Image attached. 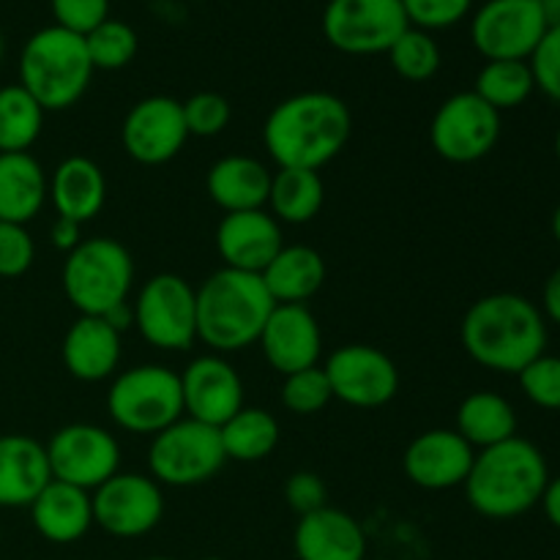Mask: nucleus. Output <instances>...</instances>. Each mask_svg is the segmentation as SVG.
I'll use <instances>...</instances> for the list:
<instances>
[{
	"mask_svg": "<svg viewBox=\"0 0 560 560\" xmlns=\"http://www.w3.org/2000/svg\"><path fill=\"white\" fill-rule=\"evenodd\" d=\"M93 71L85 36L60 25L33 33L20 52V85L42 104L44 113L74 107L85 96Z\"/></svg>",
	"mask_w": 560,
	"mask_h": 560,
	"instance_id": "nucleus-5",
	"label": "nucleus"
},
{
	"mask_svg": "<svg viewBox=\"0 0 560 560\" xmlns=\"http://www.w3.org/2000/svg\"><path fill=\"white\" fill-rule=\"evenodd\" d=\"M202 560H222V558H202Z\"/></svg>",
	"mask_w": 560,
	"mask_h": 560,
	"instance_id": "nucleus-52",
	"label": "nucleus"
},
{
	"mask_svg": "<svg viewBox=\"0 0 560 560\" xmlns=\"http://www.w3.org/2000/svg\"><path fill=\"white\" fill-rule=\"evenodd\" d=\"M145 560H173V558H164V556H156V558H145Z\"/></svg>",
	"mask_w": 560,
	"mask_h": 560,
	"instance_id": "nucleus-51",
	"label": "nucleus"
},
{
	"mask_svg": "<svg viewBox=\"0 0 560 560\" xmlns=\"http://www.w3.org/2000/svg\"><path fill=\"white\" fill-rule=\"evenodd\" d=\"M124 151L145 167L167 164L189 140L184 104L173 96H145L126 113L120 126Z\"/></svg>",
	"mask_w": 560,
	"mask_h": 560,
	"instance_id": "nucleus-16",
	"label": "nucleus"
},
{
	"mask_svg": "<svg viewBox=\"0 0 560 560\" xmlns=\"http://www.w3.org/2000/svg\"><path fill=\"white\" fill-rule=\"evenodd\" d=\"M550 481L545 454L525 438L514 435L498 446L476 452L465 479L470 509L487 520H514L539 506Z\"/></svg>",
	"mask_w": 560,
	"mask_h": 560,
	"instance_id": "nucleus-3",
	"label": "nucleus"
},
{
	"mask_svg": "<svg viewBox=\"0 0 560 560\" xmlns=\"http://www.w3.org/2000/svg\"><path fill=\"white\" fill-rule=\"evenodd\" d=\"M184 416L202 424L222 427L244 408V381L224 355H197L180 372Z\"/></svg>",
	"mask_w": 560,
	"mask_h": 560,
	"instance_id": "nucleus-17",
	"label": "nucleus"
},
{
	"mask_svg": "<svg viewBox=\"0 0 560 560\" xmlns=\"http://www.w3.org/2000/svg\"><path fill=\"white\" fill-rule=\"evenodd\" d=\"M536 91L560 104V25L547 27L545 38L528 58Z\"/></svg>",
	"mask_w": 560,
	"mask_h": 560,
	"instance_id": "nucleus-40",
	"label": "nucleus"
},
{
	"mask_svg": "<svg viewBox=\"0 0 560 560\" xmlns=\"http://www.w3.org/2000/svg\"><path fill=\"white\" fill-rule=\"evenodd\" d=\"M293 550L299 560H364L366 536L359 520L334 506L299 517L293 530Z\"/></svg>",
	"mask_w": 560,
	"mask_h": 560,
	"instance_id": "nucleus-21",
	"label": "nucleus"
},
{
	"mask_svg": "<svg viewBox=\"0 0 560 560\" xmlns=\"http://www.w3.org/2000/svg\"><path fill=\"white\" fill-rule=\"evenodd\" d=\"M520 388L541 410H560V355L541 353L520 372Z\"/></svg>",
	"mask_w": 560,
	"mask_h": 560,
	"instance_id": "nucleus-38",
	"label": "nucleus"
},
{
	"mask_svg": "<svg viewBox=\"0 0 560 560\" xmlns=\"http://www.w3.org/2000/svg\"><path fill=\"white\" fill-rule=\"evenodd\" d=\"M49 481L44 443L31 435H0V509H31Z\"/></svg>",
	"mask_w": 560,
	"mask_h": 560,
	"instance_id": "nucleus-23",
	"label": "nucleus"
},
{
	"mask_svg": "<svg viewBox=\"0 0 560 560\" xmlns=\"http://www.w3.org/2000/svg\"><path fill=\"white\" fill-rule=\"evenodd\" d=\"M323 36L345 55H381L410 27L402 0H328Z\"/></svg>",
	"mask_w": 560,
	"mask_h": 560,
	"instance_id": "nucleus-9",
	"label": "nucleus"
},
{
	"mask_svg": "<svg viewBox=\"0 0 560 560\" xmlns=\"http://www.w3.org/2000/svg\"><path fill=\"white\" fill-rule=\"evenodd\" d=\"M49 241L58 252H74L77 246L82 244V224L74 222V219H63L58 217L52 222V230H49Z\"/></svg>",
	"mask_w": 560,
	"mask_h": 560,
	"instance_id": "nucleus-44",
	"label": "nucleus"
},
{
	"mask_svg": "<svg viewBox=\"0 0 560 560\" xmlns=\"http://www.w3.org/2000/svg\"><path fill=\"white\" fill-rule=\"evenodd\" d=\"M93 525L115 539H140L164 517L162 485L142 474H118L91 492Z\"/></svg>",
	"mask_w": 560,
	"mask_h": 560,
	"instance_id": "nucleus-13",
	"label": "nucleus"
},
{
	"mask_svg": "<svg viewBox=\"0 0 560 560\" xmlns=\"http://www.w3.org/2000/svg\"><path fill=\"white\" fill-rule=\"evenodd\" d=\"M402 9L410 25L432 33L463 22L474 11V0H402Z\"/></svg>",
	"mask_w": 560,
	"mask_h": 560,
	"instance_id": "nucleus-39",
	"label": "nucleus"
},
{
	"mask_svg": "<svg viewBox=\"0 0 560 560\" xmlns=\"http://www.w3.org/2000/svg\"><path fill=\"white\" fill-rule=\"evenodd\" d=\"M271 170L255 156L233 153L208 167L206 191L224 213L266 208L271 191Z\"/></svg>",
	"mask_w": 560,
	"mask_h": 560,
	"instance_id": "nucleus-25",
	"label": "nucleus"
},
{
	"mask_svg": "<svg viewBox=\"0 0 560 560\" xmlns=\"http://www.w3.org/2000/svg\"><path fill=\"white\" fill-rule=\"evenodd\" d=\"M323 200H326V186L317 170L299 167H279L271 175V191L268 202L271 217L279 224H306L320 213Z\"/></svg>",
	"mask_w": 560,
	"mask_h": 560,
	"instance_id": "nucleus-30",
	"label": "nucleus"
},
{
	"mask_svg": "<svg viewBox=\"0 0 560 560\" xmlns=\"http://www.w3.org/2000/svg\"><path fill=\"white\" fill-rule=\"evenodd\" d=\"M47 459L52 479L93 492L120 470V446L102 427L66 424L49 438Z\"/></svg>",
	"mask_w": 560,
	"mask_h": 560,
	"instance_id": "nucleus-14",
	"label": "nucleus"
},
{
	"mask_svg": "<svg viewBox=\"0 0 560 560\" xmlns=\"http://www.w3.org/2000/svg\"><path fill=\"white\" fill-rule=\"evenodd\" d=\"M539 506L545 509V517L550 520L552 528L560 530V476L547 481V490L545 495H541Z\"/></svg>",
	"mask_w": 560,
	"mask_h": 560,
	"instance_id": "nucleus-46",
	"label": "nucleus"
},
{
	"mask_svg": "<svg viewBox=\"0 0 560 560\" xmlns=\"http://www.w3.org/2000/svg\"><path fill=\"white\" fill-rule=\"evenodd\" d=\"M107 413L131 435H159L184 419L180 375L164 364H140L120 372L107 392Z\"/></svg>",
	"mask_w": 560,
	"mask_h": 560,
	"instance_id": "nucleus-7",
	"label": "nucleus"
},
{
	"mask_svg": "<svg viewBox=\"0 0 560 560\" xmlns=\"http://www.w3.org/2000/svg\"><path fill=\"white\" fill-rule=\"evenodd\" d=\"M539 310H541V315H545V320L560 326V266L550 273V277H547L545 290H541Z\"/></svg>",
	"mask_w": 560,
	"mask_h": 560,
	"instance_id": "nucleus-45",
	"label": "nucleus"
},
{
	"mask_svg": "<svg viewBox=\"0 0 560 560\" xmlns=\"http://www.w3.org/2000/svg\"><path fill=\"white\" fill-rule=\"evenodd\" d=\"M552 235H556V241L560 244V206L556 208V213H552Z\"/></svg>",
	"mask_w": 560,
	"mask_h": 560,
	"instance_id": "nucleus-48",
	"label": "nucleus"
},
{
	"mask_svg": "<svg viewBox=\"0 0 560 560\" xmlns=\"http://www.w3.org/2000/svg\"><path fill=\"white\" fill-rule=\"evenodd\" d=\"M60 355L69 375L77 381H107L120 364V334L104 317L80 315L66 331Z\"/></svg>",
	"mask_w": 560,
	"mask_h": 560,
	"instance_id": "nucleus-22",
	"label": "nucleus"
},
{
	"mask_svg": "<svg viewBox=\"0 0 560 560\" xmlns=\"http://www.w3.org/2000/svg\"><path fill=\"white\" fill-rule=\"evenodd\" d=\"M135 328L159 350H186L197 339V295L178 273H156L137 293Z\"/></svg>",
	"mask_w": 560,
	"mask_h": 560,
	"instance_id": "nucleus-10",
	"label": "nucleus"
},
{
	"mask_svg": "<svg viewBox=\"0 0 560 560\" xmlns=\"http://www.w3.org/2000/svg\"><path fill=\"white\" fill-rule=\"evenodd\" d=\"M284 498H288V506L293 509L299 517H306V514L328 506L326 481L317 474H312V470H299V474L290 476L288 485H284Z\"/></svg>",
	"mask_w": 560,
	"mask_h": 560,
	"instance_id": "nucleus-43",
	"label": "nucleus"
},
{
	"mask_svg": "<svg viewBox=\"0 0 560 560\" xmlns=\"http://www.w3.org/2000/svg\"><path fill=\"white\" fill-rule=\"evenodd\" d=\"M3 52H5V42H3V33H0V63H3Z\"/></svg>",
	"mask_w": 560,
	"mask_h": 560,
	"instance_id": "nucleus-49",
	"label": "nucleus"
},
{
	"mask_svg": "<svg viewBox=\"0 0 560 560\" xmlns=\"http://www.w3.org/2000/svg\"><path fill=\"white\" fill-rule=\"evenodd\" d=\"M180 104H184V120L189 137H202V140L219 137L230 126V118H233L230 102L222 93L200 91Z\"/></svg>",
	"mask_w": 560,
	"mask_h": 560,
	"instance_id": "nucleus-37",
	"label": "nucleus"
},
{
	"mask_svg": "<svg viewBox=\"0 0 560 560\" xmlns=\"http://www.w3.org/2000/svg\"><path fill=\"white\" fill-rule=\"evenodd\" d=\"M334 399L331 383H328L323 366L284 375L282 383V405L295 416H315Z\"/></svg>",
	"mask_w": 560,
	"mask_h": 560,
	"instance_id": "nucleus-36",
	"label": "nucleus"
},
{
	"mask_svg": "<svg viewBox=\"0 0 560 560\" xmlns=\"http://www.w3.org/2000/svg\"><path fill=\"white\" fill-rule=\"evenodd\" d=\"M49 200V175L31 153H0V222L27 224Z\"/></svg>",
	"mask_w": 560,
	"mask_h": 560,
	"instance_id": "nucleus-27",
	"label": "nucleus"
},
{
	"mask_svg": "<svg viewBox=\"0 0 560 560\" xmlns=\"http://www.w3.org/2000/svg\"><path fill=\"white\" fill-rule=\"evenodd\" d=\"M195 295L197 339L219 355L252 348L277 306L260 273L235 268H219L195 290Z\"/></svg>",
	"mask_w": 560,
	"mask_h": 560,
	"instance_id": "nucleus-4",
	"label": "nucleus"
},
{
	"mask_svg": "<svg viewBox=\"0 0 560 560\" xmlns=\"http://www.w3.org/2000/svg\"><path fill=\"white\" fill-rule=\"evenodd\" d=\"M31 520L42 539L74 545L93 528L91 492L52 479L31 503Z\"/></svg>",
	"mask_w": 560,
	"mask_h": 560,
	"instance_id": "nucleus-24",
	"label": "nucleus"
},
{
	"mask_svg": "<svg viewBox=\"0 0 560 560\" xmlns=\"http://www.w3.org/2000/svg\"><path fill=\"white\" fill-rule=\"evenodd\" d=\"M42 129V104L20 82L0 88V153H27Z\"/></svg>",
	"mask_w": 560,
	"mask_h": 560,
	"instance_id": "nucleus-32",
	"label": "nucleus"
},
{
	"mask_svg": "<svg viewBox=\"0 0 560 560\" xmlns=\"http://www.w3.org/2000/svg\"><path fill=\"white\" fill-rule=\"evenodd\" d=\"M85 47L88 55H91L93 69L118 71L135 60L140 38H137L135 27L129 22H120L109 16V20H104L102 25H96L88 33Z\"/></svg>",
	"mask_w": 560,
	"mask_h": 560,
	"instance_id": "nucleus-35",
	"label": "nucleus"
},
{
	"mask_svg": "<svg viewBox=\"0 0 560 560\" xmlns=\"http://www.w3.org/2000/svg\"><path fill=\"white\" fill-rule=\"evenodd\" d=\"M388 60H392L394 71H397L402 80L410 82H427L438 74L441 69V47H438L435 36L421 27L410 25L397 42L388 49Z\"/></svg>",
	"mask_w": 560,
	"mask_h": 560,
	"instance_id": "nucleus-34",
	"label": "nucleus"
},
{
	"mask_svg": "<svg viewBox=\"0 0 560 560\" xmlns=\"http://www.w3.org/2000/svg\"><path fill=\"white\" fill-rule=\"evenodd\" d=\"M547 27L539 0H485L470 16V42L487 60H528Z\"/></svg>",
	"mask_w": 560,
	"mask_h": 560,
	"instance_id": "nucleus-12",
	"label": "nucleus"
},
{
	"mask_svg": "<svg viewBox=\"0 0 560 560\" xmlns=\"http://www.w3.org/2000/svg\"><path fill=\"white\" fill-rule=\"evenodd\" d=\"M228 463L219 427L202 421L178 419L153 435L148 446V470L151 479L167 487H197L211 481Z\"/></svg>",
	"mask_w": 560,
	"mask_h": 560,
	"instance_id": "nucleus-8",
	"label": "nucleus"
},
{
	"mask_svg": "<svg viewBox=\"0 0 560 560\" xmlns=\"http://www.w3.org/2000/svg\"><path fill=\"white\" fill-rule=\"evenodd\" d=\"M457 432L476 448H490L517 435L514 405L498 392H474L459 402Z\"/></svg>",
	"mask_w": 560,
	"mask_h": 560,
	"instance_id": "nucleus-29",
	"label": "nucleus"
},
{
	"mask_svg": "<svg viewBox=\"0 0 560 560\" xmlns=\"http://www.w3.org/2000/svg\"><path fill=\"white\" fill-rule=\"evenodd\" d=\"M257 345L279 375L317 366L323 353V334L317 317L306 304H277L262 326Z\"/></svg>",
	"mask_w": 560,
	"mask_h": 560,
	"instance_id": "nucleus-19",
	"label": "nucleus"
},
{
	"mask_svg": "<svg viewBox=\"0 0 560 560\" xmlns=\"http://www.w3.org/2000/svg\"><path fill=\"white\" fill-rule=\"evenodd\" d=\"M49 202L58 217L85 224L102 213L107 202V178L88 156H69L49 175Z\"/></svg>",
	"mask_w": 560,
	"mask_h": 560,
	"instance_id": "nucleus-26",
	"label": "nucleus"
},
{
	"mask_svg": "<svg viewBox=\"0 0 560 560\" xmlns=\"http://www.w3.org/2000/svg\"><path fill=\"white\" fill-rule=\"evenodd\" d=\"M474 459L476 448L457 430H427L405 448L402 470L421 490H454L465 485Z\"/></svg>",
	"mask_w": 560,
	"mask_h": 560,
	"instance_id": "nucleus-18",
	"label": "nucleus"
},
{
	"mask_svg": "<svg viewBox=\"0 0 560 560\" xmlns=\"http://www.w3.org/2000/svg\"><path fill=\"white\" fill-rule=\"evenodd\" d=\"M228 459L235 463H260L279 446L277 416L262 408H241L230 421L219 427Z\"/></svg>",
	"mask_w": 560,
	"mask_h": 560,
	"instance_id": "nucleus-31",
	"label": "nucleus"
},
{
	"mask_svg": "<svg viewBox=\"0 0 560 560\" xmlns=\"http://www.w3.org/2000/svg\"><path fill=\"white\" fill-rule=\"evenodd\" d=\"M541 3V11H545L547 16V25L556 27L560 25V0H539Z\"/></svg>",
	"mask_w": 560,
	"mask_h": 560,
	"instance_id": "nucleus-47",
	"label": "nucleus"
},
{
	"mask_svg": "<svg viewBox=\"0 0 560 560\" xmlns=\"http://www.w3.org/2000/svg\"><path fill=\"white\" fill-rule=\"evenodd\" d=\"M536 91L528 60H487L476 74L474 93L485 98L492 109H514L530 98Z\"/></svg>",
	"mask_w": 560,
	"mask_h": 560,
	"instance_id": "nucleus-33",
	"label": "nucleus"
},
{
	"mask_svg": "<svg viewBox=\"0 0 560 560\" xmlns=\"http://www.w3.org/2000/svg\"><path fill=\"white\" fill-rule=\"evenodd\" d=\"M463 348L490 372L520 375L547 348V320L539 306L520 293H492L465 312Z\"/></svg>",
	"mask_w": 560,
	"mask_h": 560,
	"instance_id": "nucleus-2",
	"label": "nucleus"
},
{
	"mask_svg": "<svg viewBox=\"0 0 560 560\" xmlns=\"http://www.w3.org/2000/svg\"><path fill=\"white\" fill-rule=\"evenodd\" d=\"M33 257H36V244L25 224L0 222V277H22L33 266Z\"/></svg>",
	"mask_w": 560,
	"mask_h": 560,
	"instance_id": "nucleus-41",
	"label": "nucleus"
},
{
	"mask_svg": "<svg viewBox=\"0 0 560 560\" xmlns=\"http://www.w3.org/2000/svg\"><path fill=\"white\" fill-rule=\"evenodd\" d=\"M353 131L350 107L326 91H304L268 113L262 142L277 167L317 170L345 151Z\"/></svg>",
	"mask_w": 560,
	"mask_h": 560,
	"instance_id": "nucleus-1",
	"label": "nucleus"
},
{
	"mask_svg": "<svg viewBox=\"0 0 560 560\" xmlns=\"http://www.w3.org/2000/svg\"><path fill=\"white\" fill-rule=\"evenodd\" d=\"M556 156H558V162H560V129H558V135H556Z\"/></svg>",
	"mask_w": 560,
	"mask_h": 560,
	"instance_id": "nucleus-50",
	"label": "nucleus"
},
{
	"mask_svg": "<svg viewBox=\"0 0 560 560\" xmlns=\"http://www.w3.org/2000/svg\"><path fill=\"white\" fill-rule=\"evenodd\" d=\"M331 394L350 408H383L399 392V370L375 345H345L326 361Z\"/></svg>",
	"mask_w": 560,
	"mask_h": 560,
	"instance_id": "nucleus-15",
	"label": "nucleus"
},
{
	"mask_svg": "<svg viewBox=\"0 0 560 560\" xmlns=\"http://www.w3.org/2000/svg\"><path fill=\"white\" fill-rule=\"evenodd\" d=\"M55 25L88 36L96 25L109 20V0H49Z\"/></svg>",
	"mask_w": 560,
	"mask_h": 560,
	"instance_id": "nucleus-42",
	"label": "nucleus"
},
{
	"mask_svg": "<svg viewBox=\"0 0 560 560\" xmlns=\"http://www.w3.org/2000/svg\"><path fill=\"white\" fill-rule=\"evenodd\" d=\"M60 284L80 315L104 317L109 310L129 301L135 260L120 241L82 238V244L66 255Z\"/></svg>",
	"mask_w": 560,
	"mask_h": 560,
	"instance_id": "nucleus-6",
	"label": "nucleus"
},
{
	"mask_svg": "<svg viewBox=\"0 0 560 560\" xmlns=\"http://www.w3.org/2000/svg\"><path fill=\"white\" fill-rule=\"evenodd\" d=\"M501 140V113L474 91L448 96L430 124V142L438 156L452 164H474L490 156Z\"/></svg>",
	"mask_w": 560,
	"mask_h": 560,
	"instance_id": "nucleus-11",
	"label": "nucleus"
},
{
	"mask_svg": "<svg viewBox=\"0 0 560 560\" xmlns=\"http://www.w3.org/2000/svg\"><path fill=\"white\" fill-rule=\"evenodd\" d=\"M282 224L266 208L224 213L217 228L219 257L224 260V268L235 271L262 273L268 262L282 252Z\"/></svg>",
	"mask_w": 560,
	"mask_h": 560,
	"instance_id": "nucleus-20",
	"label": "nucleus"
},
{
	"mask_svg": "<svg viewBox=\"0 0 560 560\" xmlns=\"http://www.w3.org/2000/svg\"><path fill=\"white\" fill-rule=\"evenodd\" d=\"M260 277L277 304H306L326 282V260L312 246H282Z\"/></svg>",
	"mask_w": 560,
	"mask_h": 560,
	"instance_id": "nucleus-28",
	"label": "nucleus"
}]
</instances>
